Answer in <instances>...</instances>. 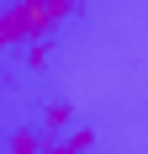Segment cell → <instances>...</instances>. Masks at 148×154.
Returning a JSON list of instances; mask_svg holds the SVG:
<instances>
[{"label": "cell", "mask_w": 148, "mask_h": 154, "mask_svg": "<svg viewBox=\"0 0 148 154\" xmlns=\"http://www.w3.org/2000/svg\"><path fill=\"white\" fill-rule=\"evenodd\" d=\"M69 117H74V112H69V101H48V106H43V133H48V138L69 133Z\"/></svg>", "instance_id": "4"}, {"label": "cell", "mask_w": 148, "mask_h": 154, "mask_svg": "<svg viewBox=\"0 0 148 154\" xmlns=\"http://www.w3.org/2000/svg\"><path fill=\"white\" fill-rule=\"evenodd\" d=\"M48 59H53V43H32V48H21V64H27V69H48Z\"/></svg>", "instance_id": "5"}, {"label": "cell", "mask_w": 148, "mask_h": 154, "mask_svg": "<svg viewBox=\"0 0 148 154\" xmlns=\"http://www.w3.org/2000/svg\"><path fill=\"white\" fill-rule=\"evenodd\" d=\"M69 16H74V0H5L0 43L21 53V48H32V43H48Z\"/></svg>", "instance_id": "1"}, {"label": "cell", "mask_w": 148, "mask_h": 154, "mask_svg": "<svg viewBox=\"0 0 148 154\" xmlns=\"http://www.w3.org/2000/svg\"><path fill=\"white\" fill-rule=\"evenodd\" d=\"M43 149H48V133H37V128H11L5 154H43Z\"/></svg>", "instance_id": "3"}, {"label": "cell", "mask_w": 148, "mask_h": 154, "mask_svg": "<svg viewBox=\"0 0 148 154\" xmlns=\"http://www.w3.org/2000/svg\"><path fill=\"white\" fill-rule=\"evenodd\" d=\"M90 143H95V133H90V128H69V133H58V138H48L43 154H85Z\"/></svg>", "instance_id": "2"}]
</instances>
